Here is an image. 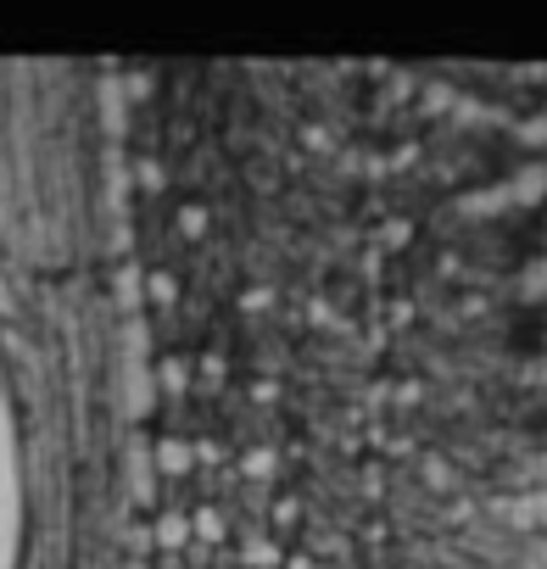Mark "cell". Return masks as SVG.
Returning <instances> with one entry per match:
<instances>
[{"label":"cell","instance_id":"cell-1","mask_svg":"<svg viewBox=\"0 0 547 569\" xmlns=\"http://www.w3.org/2000/svg\"><path fill=\"white\" fill-rule=\"evenodd\" d=\"M23 552V458H18V419L0 380V569H18Z\"/></svg>","mask_w":547,"mask_h":569}]
</instances>
